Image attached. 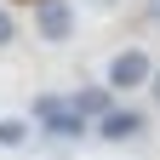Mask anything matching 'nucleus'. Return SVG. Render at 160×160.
I'll return each instance as SVG.
<instances>
[{
	"mask_svg": "<svg viewBox=\"0 0 160 160\" xmlns=\"http://www.w3.org/2000/svg\"><path fill=\"white\" fill-rule=\"evenodd\" d=\"M34 120H40L46 137H86V114L74 109V97L40 92V97H34Z\"/></svg>",
	"mask_w": 160,
	"mask_h": 160,
	"instance_id": "nucleus-1",
	"label": "nucleus"
},
{
	"mask_svg": "<svg viewBox=\"0 0 160 160\" xmlns=\"http://www.w3.org/2000/svg\"><path fill=\"white\" fill-rule=\"evenodd\" d=\"M149 80H154L149 52H137V46L114 52V63H109V86H114V92H137V86H149Z\"/></svg>",
	"mask_w": 160,
	"mask_h": 160,
	"instance_id": "nucleus-2",
	"label": "nucleus"
},
{
	"mask_svg": "<svg viewBox=\"0 0 160 160\" xmlns=\"http://www.w3.org/2000/svg\"><path fill=\"white\" fill-rule=\"evenodd\" d=\"M34 29H40V40H69L74 34V6L69 0H34Z\"/></svg>",
	"mask_w": 160,
	"mask_h": 160,
	"instance_id": "nucleus-3",
	"label": "nucleus"
},
{
	"mask_svg": "<svg viewBox=\"0 0 160 160\" xmlns=\"http://www.w3.org/2000/svg\"><path fill=\"white\" fill-rule=\"evenodd\" d=\"M143 132V114L137 109H109L103 120H97V137H109V143H126V137Z\"/></svg>",
	"mask_w": 160,
	"mask_h": 160,
	"instance_id": "nucleus-4",
	"label": "nucleus"
},
{
	"mask_svg": "<svg viewBox=\"0 0 160 160\" xmlns=\"http://www.w3.org/2000/svg\"><path fill=\"white\" fill-rule=\"evenodd\" d=\"M74 97V109L86 114V120H103L109 109H114V86H80V92H69Z\"/></svg>",
	"mask_w": 160,
	"mask_h": 160,
	"instance_id": "nucleus-5",
	"label": "nucleus"
},
{
	"mask_svg": "<svg viewBox=\"0 0 160 160\" xmlns=\"http://www.w3.org/2000/svg\"><path fill=\"white\" fill-rule=\"evenodd\" d=\"M17 143H29V126L23 120H0V149H17Z\"/></svg>",
	"mask_w": 160,
	"mask_h": 160,
	"instance_id": "nucleus-6",
	"label": "nucleus"
},
{
	"mask_svg": "<svg viewBox=\"0 0 160 160\" xmlns=\"http://www.w3.org/2000/svg\"><path fill=\"white\" fill-rule=\"evenodd\" d=\"M12 40H17V23H12V12L0 6V46H12Z\"/></svg>",
	"mask_w": 160,
	"mask_h": 160,
	"instance_id": "nucleus-7",
	"label": "nucleus"
},
{
	"mask_svg": "<svg viewBox=\"0 0 160 160\" xmlns=\"http://www.w3.org/2000/svg\"><path fill=\"white\" fill-rule=\"evenodd\" d=\"M149 92H154V103H160V69H154V80H149Z\"/></svg>",
	"mask_w": 160,
	"mask_h": 160,
	"instance_id": "nucleus-8",
	"label": "nucleus"
},
{
	"mask_svg": "<svg viewBox=\"0 0 160 160\" xmlns=\"http://www.w3.org/2000/svg\"><path fill=\"white\" fill-rule=\"evenodd\" d=\"M86 6H97V12H109V6H114V0H86Z\"/></svg>",
	"mask_w": 160,
	"mask_h": 160,
	"instance_id": "nucleus-9",
	"label": "nucleus"
},
{
	"mask_svg": "<svg viewBox=\"0 0 160 160\" xmlns=\"http://www.w3.org/2000/svg\"><path fill=\"white\" fill-rule=\"evenodd\" d=\"M149 12H154V17H160V0H154V6H149Z\"/></svg>",
	"mask_w": 160,
	"mask_h": 160,
	"instance_id": "nucleus-10",
	"label": "nucleus"
}]
</instances>
